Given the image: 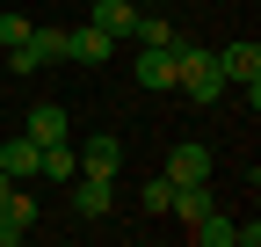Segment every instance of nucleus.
<instances>
[{
  "mask_svg": "<svg viewBox=\"0 0 261 247\" xmlns=\"http://www.w3.org/2000/svg\"><path fill=\"white\" fill-rule=\"evenodd\" d=\"M174 37V22H160V15H138V29H130V44H167Z\"/></svg>",
  "mask_w": 261,
  "mask_h": 247,
  "instance_id": "nucleus-15",
  "label": "nucleus"
},
{
  "mask_svg": "<svg viewBox=\"0 0 261 247\" xmlns=\"http://www.w3.org/2000/svg\"><path fill=\"white\" fill-rule=\"evenodd\" d=\"M8 189H15V182H8V167H0V204H8Z\"/></svg>",
  "mask_w": 261,
  "mask_h": 247,
  "instance_id": "nucleus-16",
  "label": "nucleus"
},
{
  "mask_svg": "<svg viewBox=\"0 0 261 247\" xmlns=\"http://www.w3.org/2000/svg\"><path fill=\"white\" fill-rule=\"evenodd\" d=\"M65 204H73V218H87V226H102L109 211H116V182H94V175H73V182H65Z\"/></svg>",
  "mask_w": 261,
  "mask_h": 247,
  "instance_id": "nucleus-3",
  "label": "nucleus"
},
{
  "mask_svg": "<svg viewBox=\"0 0 261 247\" xmlns=\"http://www.w3.org/2000/svg\"><path fill=\"white\" fill-rule=\"evenodd\" d=\"M160 175H167V182H211V145H203V138H181Z\"/></svg>",
  "mask_w": 261,
  "mask_h": 247,
  "instance_id": "nucleus-5",
  "label": "nucleus"
},
{
  "mask_svg": "<svg viewBox=\"0 0 261 247\" xmlns=\"http://www.w3.org/2000/svg\"><path fill=\"white\" fill-rule=\"evenodd\" d=\"M29 51H37V66H58L65 58V29H29Z\"/></svg>",
  "mask_w": 261,
  "mask_h": 247,
  "instance_id": "nucleus-12",
  "label": "nucleus"
},
{
  "mask_svg": "<svg viewBox=\"0 0 261 247\" xmlns=\"http://www.w3.org/2000/svg\"><path fill=\"white\" fill-rule=\"evenodd\" d=\"M37 138H29V131H8V138H0V167H8V182H37Z\"/></svg>",
  "mask_w": 261,
  "mask_h": 247,
  "instance_id": "nucleus-7",
  "label": "nucleus"
},
{
  "mask_svg": "<svg viewBox=\"0 0 261 247\" xmlns=\"http://www.w3.org/2000/svg\"><path fill=\"white\" fill-rule=\"evenodd\" d=\"M80 175H94V182H116V175H123V145H116L109 131H102V138H87V145H80Z\"/></svg>",
  "mask_w": 261,
  "mask_h": 247,
  "instance_id": "nucleus-8",
  "label": "nucleus"
},
{
  "mask_svg": "<svg viewBox=\"0 0 261 247\" xmlns=\"http://www.w3.org/2000/svg\"><path fill=\"white\" fill-rule=\"evenodd\" d=\"M94 29H109L116 44H130V29H138V0H94Z\"/></svg>",
  "mask_w": 261,
  "mask_h": 247,
  "instance_id": "nucleus-11",
  "label": "nucleus"
},
{
  "mask_svg": "<svg viewBox=\"0 0 261 247\" xmlns=\"http://www.w3.org/2000/svg\"><path fill=\"white\" fill-rule=\"evenodd\" d=\"M37 175H44V182H58V189H65V182L80 175V153H73V138H51V145L37 153Z\"/></svg>",
  "mask_w": 261,
  "mask_h": 247,
  "instance_id": "nucleus-10",
  "label": "nucleus"
},
{
  "mask_svg": "<svg viewBox=\"0 0 261 247\" xmlns=\"http://www.w3.org/2000/svg\"><path fill=\"white\" fill-rule=\"evenodd\" d=\"M109 51H116V37H109V29H94V22L65 29V58H73V66H102Z\"/></svg>",
  "mask_w": 261,
  "mask_h": 247,
  "instance_id": "nucleus-6",
  "label": "nucleus"
},
{
  "mask_svg": "<svg viewBox=\"0 0 261 247\" xmlns=\"http://www.w3.org/2000/svg\"><path fill=\"white\" fill-rule=\"evenodd\" d=\"M130 73H138L145 95H167V87H174V51L167 44H138V66H130Z\"/></svg>",
  "mask_w": 261,
  "mask_h": 247,
  "instance_id": "nucleus-4",
  "label": "nucleus"
},
{
  "mask_svg": "<svg viewBox=\"0 0 261 247\" xmlns=\"http://www.w3.org/2000/svg\"><path fill=\"white\" fill-rule=\"evenodd\" d=\"M167 51H174V87H189V102L196 109H218L225 102V73H218V51H196L181 29L167 37Z\"/></svg>",
  "mask_w": 261,
  "mask_h": 247,
  "instance_id": "nucleus-1",
  "label": "nucleus"
},
{
  "mask_svg": "<svg viewBox=\"0 0 261 247\" xmlns=\"http://www.w3.org/2000/svg\"><path fill=\"white\" fill-rule=\"evenodd\" d=\"M218 73H225V87H247V109H261V44L254 37L225 44L218 51Z\"/></svg>",
  "mask_w": 261,
  "mask_h": 247,
  "instance_id": "nucleus-2",
  "label": "nucleus"
},
{
  "mask_svg": "<svg viewBox=\"0 0 261 247\" xmlns=\"http://www.w3.org/2000/svg\"><path fill=\"white\" fill-rule=\"evenodd\" d=\"M29 29H37V22H29V15H0V51H15V44H29Z\"/></svg>",
  "mask_w": 261,
  "mask_h": 247,
  "instance_id": "nucleus-14",
  "label": "nucleus"
},
{
  "mask_svg": "<svg viewBox=\"0 0 261 247\" xmlns=\"http://www.w3.org/2000/svg\"><path fill=\"white\" fill-rule=\"evenodd\" d=\"M22 131L37 138V145H51V138H65V131H73V116H65V102H37V109L22 116Z\"/></svg>",
  "mask_w": 261,
  "mask_h": 247,
  "instance_id": "nucleus-9",
  "label": "nucleus"
},
{
  "mask_svg": "<svg viewBox=\"0 0 261 247\" xmlns=\"http://www.w3.org/2000/svg\"><path fill=\"white\" fill-rule=\"evenodd\" d=\"M167 196H174V182H167V175H152L145 189H138V204L152 211V218H167Z\"/></svg>",
  "mask_w": 261,
  "mask_h": 247,
  "instance_id": "nucleus-13",
  "label": "nucleus"
}]
</instances>
